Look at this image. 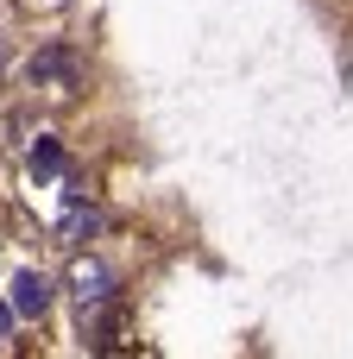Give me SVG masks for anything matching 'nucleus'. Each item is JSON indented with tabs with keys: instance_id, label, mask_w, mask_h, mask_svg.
Listing matches in <instances>:
<instances>
[{
	"instance_id": "f257e3e1",
	"label": "nucleus",
	"mask_w": 353,
	"mask_h": 359,
	"mask_svg": "<svg viewBox=\"0 0 353 359\" xmlns=\"http://www.w3.org/2000/svg\"><path fill=\"white\" fill-rule=\"evenodd\" d=\"M51 297H57V284H51L44 271H19L6 303H13V316H44V309H51Z\"/></svg>"
},
{
	"instance_id": "f03ea898",
	"label": "nucleus",
	"mask_w": 353,
	"mask_h": 359,
	"mask_svg": "<svg viewBox=\"0 0 353 359\" xmlns=\"http://www.w3.org/2000/svg\"><path fill=\"white\" fill-rule=\"evenodd\" d=\"M69 290H76V303H107L114 297V271L95 265V259H76L69 265Z\"/></svg>"
},
{
	"instance_id": "7ed1b4c3",
	"label": "nucleus",
	"mask_w": 353,
	"mask_h": 359,
	"mask_svg": "<svg viewBox=\"0 0 353 359\" xmlns=\"http://www.w3.org/2000/svg\"><path fill=\"white\" fill-rule=\"evenodd\" d=\"M76 76H82V69H76V57H69L63 44H51V50H38V57H32V82H57V88H76Z\"/></svg>"
},
{
	"instance_id": "20e7f679",
	"label": "nucleus",
	"mask_w": 353,
	"mask_h": 359,
	"mask_svg": "<svg viewBox=\"0 0 353 359\" xmlns=\"http://www.w3.org/2000/svg\"><path fill=\"white\" fill-rule=\"evenodd\" d=\"M57 170H63V145L57 139H38L32 145V177H57Z\"/></svg>"
},
{
	"instance_id": "39448f33",
	"label": "nucleus",
	"mask_w": 353,
	"mask_h": 359,
	"mask_svg": "<svg viewBox=\"0 0 353 359\" xmlns=\"http://www.w3.org/2000/svg\"><path fill=\"white\" fill-rule=\"evenodd\" d=\"M13 334V303H0V341Z\"/></svg>"
},
{
	"instance_id": "423d86ee",
	"label": "nucleus",
	"mask_w": 353,
	"mask_h": 359,
	"mask_svg": "<svg viewBox=\"0 0 353 359\" xmlns=\"http://www.w3.org/2000/svg\"><path fill=\"white\" fill-rule=\"evenodd\" d=\"M0 69H6V38H0Z\"/></svg>"
}]
</instances>
